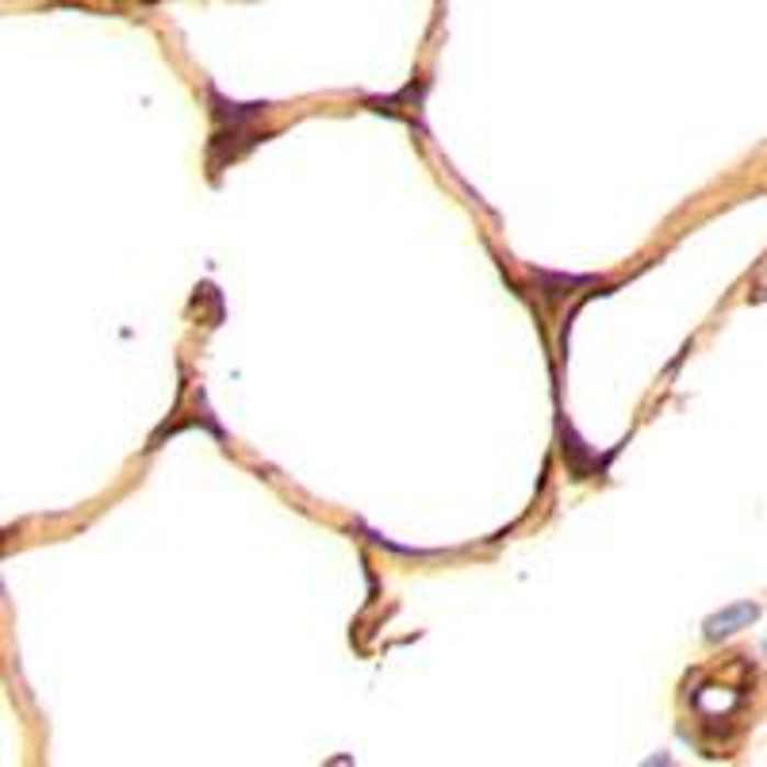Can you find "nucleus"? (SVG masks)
I'll use <instances>...</instances> for the list:
<instances>
[{
  "instance_id": "obj_1",
  "label": "nucleus",
  "mask_w": 767,
  "mask_h": 767,
  "mask_svg": "<svg viewBox=\"0 0 767 767\" xmlns=\"http://www.w3.org/2000/svg\"><path fill=\"white\" fill-rule=\"evenodd\" d=\"M756 614L760 610L753 607V602H745V607H733V610H725V614H714L707 622V638H730V633H737L741 625H748V622H756Z\"/></svg>"
}]
</instances>
